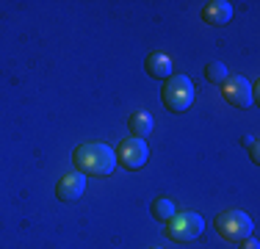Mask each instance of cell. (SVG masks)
<instances>
[{
    "instance_id": "6da1fadb",
    "label": "cell",
    "mask_w": 260,
    "mask_h": 249,
    "mask_svg": "<svg viewBox=\"0 0 260 249\" xmlns=\"http://www.w3.org/2000/svg\"><path fill=\"white\" fill-rule=\"evenodd\" d=\"M80 174H91V177H108L116 169V152L111 147L100 144V141H86L72 152Z\"/></svg>"
},
{
    "instance_id": "7a4b0ae2",
    "label": "cell",
    "mask_w": 260,
    "mask_h": 249,
    "mask_svg": "<svg viewBox=\"0 0 260 249\" xmlns=\"http://www.w3.org/2000/svg\"><path fill=\"white\" fill-rule=\"evenodd\" d=\"M213 224H216V233L224 241H230V244H241V241H246L255 233V224H252V219L244 210H221Z\"/></svg>"
},
{
    "instance_id": "3957f363",
    "label": "cell",
    "mask_w": 260,
    "mask_h": 249,
    "mask_svg": "<svg viewBox=\"0 0 260 249\" xmlns=\"http://www.w3.org/2000/svg\"><path fill=\"white\" fill-rule=\"evenodd\" d=\"M160 97H164V105L172 111V114H180V111H185L191 103H194V83H191L185 75H172V78L164 83Z\"/></svg>"
},
{
    "instance_id": "277c9868",
    "label": "cell",
    "mask_w": 260,
    "mask_h": 249,
    "mask_svg": "<svg viewBox=\"0 0 260 249\" xmlns=\"http://www.w3.org/2000/svg\"><path fill=\"white\" fill-rule=\"evenodd\" d=\"M202 230H205V222H202L200 213H188V210H183V213H175L169 222H166V235H169L172 241H194L202 235Z\"/></svg>"
},
{
    "instance_id": "5b68a950",
    "label": "cell",
    "mask_w": 260,
    "mask_h": 249,
    "mask_svg": "<svg viewBox=\"0 0 260 249\" xmlns=\"http://www.w3.org/2000/svg\"><path fill=\"white\" fill-rule=\"evenodd\" d=\"M147 155H150V149H147V141L144 139H125L116 149V164H122L125 169L136 172L141 169V166L147 164Z\"/></svg>"
},
{
    "instance_id": "8992f818",
    "label": "cell",
    "mask_w": 260,
    "mask_h": 249,
    "mask_svg": "<svg viewBox=\"0 0 260 249\" xmlns=\"http://www.w3.org/2000/svg\"><path fill=\"white\" fill-rule=\"evenodd\" d=\"M221 95L230 105L235 108H249L252 103H255V97H252V83L244 78V75H230V78L221 83Z\"/></svg>"
},
{
    "instance_id": "52a82bcc",
    "label": "cell",
    "mask_w": 260,
    "mask_h": 249,
    "mask_svg": "<svg viewBox=\"0 0 260 249\" xmlns=\"http://www.w3.org/2000/svg\"><path fill=\"white\" fill-rule=\"evenodd\" d=\"M86 191V174L80 172H72V174H64L55 185V197L61 202H75V199Z\"/></svg>"
},
{
    "instance_id": "ba28073f",
    "label": "cell",
    "mask_w": 260,
    "mask_h": 249,
    "mask_svg": "<svg viewBox=\"0 0 260 249\" xmlns=\"http://www.w3.org/2000/svg\"><path fill=\"white\" fill-rule=\"evenodd\" d=\"M233 17V6L227 3V0H210V3L202 6V20L208 25H216V28H221V25H227Z\"/></svg>"
},
{
    "instance_id": "9c48e42d",
    "label": "cell",
    "mask_w": 260,
    "mask_h": 249,
    "mask_svg": "<svg viewBox=\"0 0 260 249\" xmlns=\"http://www.w3.org/2000/svg\"><path fill=\"white\" fill-rule=\"evenodd\" d=\"M172 72H175V64H172V58L166 53H150L147 55V75L169 80Z\"/></svg>"
},
{
    "instance_id": "30bf717a",
    "label": "cell",
    "mask_w": 260,
    "mask_h": 249,
    "mask_svg": "<svg viewBox=\"0 0 260 249\" xmlns=\"http://www.w3.org/2000/svg\"><path fill=\"white\" fill-rule=\"evenodd\" d=\"M127 128H130V133H133L136 139H147V136L152 133V128H155V122H152V116L147 114V111H136V114L127 119Z\"/></svg>"
},
{
    "instance_id": "8fae6325",
    "label": "cell",
    "mask_w": 260,
    "mask_h": 249,
    "mask_svg": "<svg viewBox=\"0 0 260 249\" xmlns=\"http://www.w3.org/2000/svg\"><path fill=\"white\" fill-rule=\"evenodd\" d=\"M150 210H152V216H155L158 222H164V224L169 222L175 213H180V210H177V202H172V199H166V197L155 199V202L150 205Z\"/></svg>"
},
{
    "instance_id": "7c38bea8",
    "label": "cell",
    "mask_w": 260,
    "mask_h": 249,
    "mask_svg": "<svg viewBox=\"0 0 260 249\" xmlns=\"http://www.w3.org/2000/svg\"><path fill=\"white\" fill-rule=\"evenodd\" d=\"M205 78L210 80V83L221 86L227 78H230V72H227V67L221 64V61H210V64L205 67Z\"/></svg>"
},
{
    "instance_id": "4fadbf2b",
    "label": "cell",
    "mask_w": 260,
    "mask_h": 249,
    "mask_svg": "<svg viewBox=\"0 0 260 249\" xmlns=\"http://www.w3.org/2000/svg\"><path fill=\"white\" fill-rule=\"evenodd\" d=\"M241 144L249 149V161H252V164H260V149H257L255 136H244V139H241Z\"/></svg>"
},
{
    "instance_id": "5bb4252c",
    "label": "cell",
    "mask_w": 260,
    "mask_h": 249,
    "mask_svg": "<svg viewBox=\"0 0 260 249\" xmlns=\"http://www.w3.org/2000/svg\"><path fill=\"white\" fill-rule=\"evenodd\" d=\"M241 249H260V244H257L255 235H249L246 241H241Z\"/></svg>"
},
{
    "instance_id": "9a60e30c",
    "label": "cell",
    "mask_w": 260,
    "mask_h": 249,
    "mask_svg": "<svg viewBox=\"0 0 260 249\" xmlns=\"http://www.w3.org/2000/svg\"><path fill=\"white\" fill-rule=\"evenodd\" d=\"M150 249H160V246H150Z\"/></svg>"
}]
</instances>
